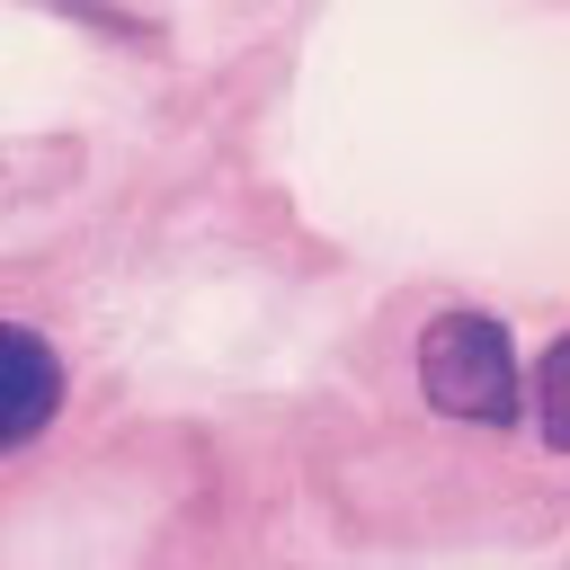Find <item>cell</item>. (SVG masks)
Wrapping results in <instances>:
<instances>
[{"mask_svg":"<svg viewBox=\"0 0 570 570\" xmlns=\"http://www.w3.org/2000/svg\"><path fill=\"white\" fill-rule=\"evenodd\" d=\"M419 383L445 419H472V428H517V338L508 321L490 312H436L419 330Z\"/></svg>","mask_w":570,"mask_h":570,"instance_id":"cell-1","label":"cell"},{"mask_svg":"<svg viewBox=\"0 0 570 570\" xmlns=\"http://www.w3.org/2000/svg\"><path fill=\"white\" fill-rule=\"evenodd\" d=\"M53 410H62V356L36 330L0 321V454L27 445V436H45Z\"/></svg>","mask_w":570,"mask_h":570,"instance_id":"cell-2","label":"cell"},{"mask_svg":"<svg viewBox=\"0 0 570 570\" xmlns=\"http://www.w3.org/2000/svg\"><path fill=\"white\" fill-rule=\"evenodd\" d=\"M534 419H543V436L570 454V330L552 338V356L534 365Z\"/></svg>","mask_w":570,"mask_h":570,"instance_id":"cell-3","label":"cell"}]
</instances>
